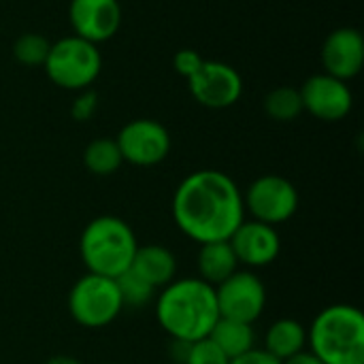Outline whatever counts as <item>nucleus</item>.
Listing matches in <instances>:
<instances>
[{
    "label": "nucleus",
    "instance_id": "obj_2",
    "mask_svg": "<svg viewBox=\"0 0 364 364\" xmlns=\"http://www.w3.org/2000/svg\"><path fill=\"white\" fill-rule=\"evenodd\" d=\"M156 320L175 341L207 339L220 320L215 288L198 277L173 279L156 296Z\"/></svg>",
    "mask_w": 364,
    "mask_h": 364
},
{
    "label": "nucleus",
    "instance_id": "obj_16",
    "mask_svg": "<svg viewBox=\"0 0 364 364\" xmlns=\"http://www.w3.org/2000/svg\"><path fill=\"white\" fill-rule=\"evenodd\" d=\"M262 350L279 363H286L307 350V328L294 318H279L267 328Z\"/></svg>",
    "mask_w": 364,
    "mask_h": 364
},
{
    "label": "nucleus",
    "instance_id": "obj_10",
    "mask_svg": "<svg viewBox=\"0 0 364 364\" xmlns=\"http://www.w3.org/2000/svg\"><path fill=\"white\" fill-rule=\"evenodd\" d=\"M188 90L207 109H228L243 94V79L235 66L220 60H205L200 70L188 79Z\"/></svg>",
    "mask_w": 364,
    "mask_h": 364
},
{
    "label": "nucleus",
    "instance_id": "obj_26",
    "mask_svg": "<svg viewBox=\"0 0 364 364\" xmlns=\"http://www.w3.org/2000/svg\"><path fill=\"white\" fill-rule=\"evenodd\" d=\"M230 364H282L277 358H273L269 352H264L262 348H254L250 352H245L239 358H232Z\"/></svg>",
    "mask_w": 364,
    "mask_h": 364
},
{
    "label": "nucleus",
    "instance_id": "obj_11",
    "mask_svg": "<svg viewBox=\"0 0 364 364\" xmlns=\"http://www.w3.org/2000/svg\"><path fill=\"white\" fill-rule=\"evenodd\" d=\"M303 111L320 122H341L352 113L354 94L348 81L331 77L326 73L309 77L301 87Z\"/></svg>",
    "mask_w": 364,
    "mask_h": 364
},
{
    "label": "nucleus",
    "instance_id": "obj_1",
    "mask_svg": "<svg viewBox=\"0 0 364 364\" xmlns=\"http://www.w3.org/2000/svg\"><path fill=\"white\" fill-rule=\"evenodd\" d=\"M171 211L177 228L198 245L228 241L245 220L241 188L230 175L215 168L190 173L177 186Z\"/></svg>",
    "mask_w": 364,
    "mask_h": 364
},
{
    "label": "nucleus",
    "instance_id": "obj_19",
    "mask_svg": "<svg viewBox=\"0 0 364 364\" xmlns=\"http://www.w3.org/2000/svg\"><path fill=\"white\" fill-rule=\"evenodd\" d=\"M124 164L122 151L115 143V139H94L92 143H87V147L83 149V166L98 177H109L113 175L119 166Z\"/></svg>",
    "mask_w": 364,
    "mask_h": 364
},
{
    "label": "nucleus",
    "instance_id": "obj_4",
    "mask_svg": "<svg viewBox=\"0 0 364 364\" xmlns=\"http://www.w3.org/2000/svg\"><path fill=\"white\" fill-rule=\"evenodd\" d=\"M139 241L128 222L117 215H98L85 224L79 254L87 273L117 279L132 267Z\"/></svg>",
    "mask_w": 364,
    "mask_h": 364
},
{
    "label": "nucleus",
    "instance_id": "obj_21",
    "mask_svg": "<svg viewBox=\"0 0 364 364\" xmlns=\"http://www.w3.org/2000/svg\"><path fill=\"white\" fill-rule=\"evenodd\" d=\"M115 284H117V290H119L124 307H145L151 301H156L158 290L154 286H149L143 277H139L130 269L126 273H122L115 279Z\"/></svg>",
    "mask_w": 364,
    "mask_h": 364
},
{
    "label": "nucleus",
    "instance_id": "obj_22",
    "mask_svg": "<svg viewBox=\"0 0 364 364\" xmlns=\"http://www.w3.org/2000/svg\"><path fill=\"white\" fill-rule=\"evenodd\" d=\"M51 43L36 34V32H26L21 36H17V41L13 43V58L23 64V66H43L47 60Z\"/></svg>",
    "mask_w": 364,
    "mask_h": 364
},
{
    "label": "nucleus",
    "instance_id": "obj_25",
    "mask_svg": "<svg viewBox=\"0 0 364 364\" xmlns=\"http://www.w3.org/2000/svg\"><path fill=\"white\" fill-rule=\"evenodd\" d=\"M96 107H98V96L87 87V90H81V94L75 98V102L70 107V115L77 122H85L96 113Z\"/></svg>",
    "mask_w": 364,
    "mask_h": 364
},
{
    "label": "nucleus",
    "instance_id": "obj_13",
    "mask_svg": "<svg viewBox=\"0 0 364 364\" xmlns=\"http://www.w3.org/2000/svg\"><path fill=\"white\" fill-rule=\"evenodd\" d=\"M68 19L77 36L98 45L117 34L122 6L117 0H70Z\"/></svg>",
    "mask_w": 364,
    "mask_h": 364
},
{
    "label": "nucleus",
    "instance_id": "obj_6",
    "mask_svg": "<svg viewBox=\"0 0 364 364\" xmlns=\"http://www.w3.org/2000/svg\"><path fill=\"white\" fill-rule=\"evenodd\" d=\"M70 318L83 328H105L124 311L115 279L85 273L75 282L66 299Z\"/></svg>",
    "mask_w": 364,
    "mask_h": 364
},
{
    "label": "nucleus",
    "instance_id": "obj_18",
    "mask_svg": "<svg viewBox=\"0 0 364 364\" xmlns=\"http://www.w3.org/2000/svg\"><path fill=\"white\" fill-rule=\"evenodd\" d=\"M209 339L220 348V352L232 360L243 356L245 352L256 348V331L254 324L247 322H239V320H228V318H220L213 326V331L209 333Z\"/></svg>",
    "mask_w": 364,
    "mask_h": 364
},
{
    "label": "nucleus",
    "instance_id": "obj_15",
    "mask_svg": "<svg viewBox=\"0 0 364 364\" xmlns=\"http://www.w3.org/2000/svg\"><path fill=\"white\" fill-rule=\"evenodd\" d=\"M130 271H134L156 290H162L173 279H177V256L158 243L139 245Z\"/></svg>",
    "mask_w": 364,
    "mask_h": 364
},
{
    "label": "nucleus",
    "instance_id": "obj_29",
    "mask_svg": "<svg viewBox=\"0 0 364 364\" xmlns=\"http://www.w3.org/2000/svg\"><path fill=\"white\" fill-rule=\"evenodd\" d=\"M45 364H83L79 358H75V356H66V354H55V356H51L49 360Z\"/></svg>",
    "mask_w": 364,
    "mask_h": 364
},
{
    "label": "nucleus",
    "instance_id": "obj_12",
    "mask_svg": "<svg viewBox=\"0 0 364 364\" xmlns=\"http://www.w3.org/2000/svg\"><path fill=\"white\" fill-rule=\"evenodd\" d=\"M239 264L252 269H264L273 264L282 252V237L275 226L243 220L228 239Z\"/></svg>",
    "mask_w": 364,
    "mask_h": 364
},
{
    "label": "nucleus",
    "instance_id": "obj_20",
    "mask_svg": "<svg viewBox=\"0 0 364 364\" xmlns=\"http://www.w3.org/2000/svg\"><path fill=\"white\" fill-rule=\"evenodd\" d=\"M264 111L275 122H292L303 111V100L299 87L292 85H279L271 90L264 98Z\"/></svg>",
    "mask_w": 364,
    "mask_h": 364
},
{
    "label": "nucleus",
    "instance_id": "obj_14",
    "mask_svg": "<svg viewBox=\"0 0 364 364\" xmlns=\"http://www.w3.org/2000/svg\"><path fill=\"white\" fill-rule=\"evenodd\" d=\"M324 73L341 81L354 79L364 66V36L360 30L343 26L333 30L322 45Z\"/></svg>",
    "mask_w": 364,
    "mask_h": 364
},
{
    "label": "nucleus",
    "instance_id": "obj_24",
    "mask_svg": "<svg viewBox=\"0 0 364 364\" xmlns=\"http://www.w3.org/2000/svg\"><path fill=\"white\" fill-rule=\"evenodd\" d=\"M203 62H205V58L196 49H181L173 58V68H175L177 75H181L188 81V79H192L200 70Z\"/></svg>",
    "mask_w": 364,
    "mask_h": 364
},
{
    "label": "nucleus",
    "instance_id": "obj_30",
    "mask_svg": "<svg viewBox=\"0 0 364 364\" xmlns=\"http://www.w3.org/2000/svg\"><path fill=\"white\" fill-rule=\"evenodd\" d=\"M100 364H117V363H100Z\"/></svg>",
    "mask_w": 364,
    "mask_h": 364
},
{
    "label": "nucleus",
    "instance_id": "obj_5",
    "mask_svg": "<svg viewBox=\"0 0 364 364\" xmlns=\"http://www.w3.org/2000/svg\"><path fill=\"white\" fill-rule=\"evenodd\" d=\"M43 66L51 83L68 92H81L98 79L102 70V55L98 45L70 34L51 43Z\"/></svg>",
    "mask_w": 364,
    "mask_h": 364
},
{
    "label": "nucleus",
    "instance_id": "obj_8",
    "mask_svg": "<svg viewBox=\"0 0 364 364\" xmlns=\"http://www.w3.org/2000/svg\"><path fill=\"white\" fill-rule=\"evenodd\" d=\"M220 318L254 324L267 307V286L250 269L235 271L228 279L215 286Z\"/></svg>",
    "mask_w": 364,
    "mask_h": 364
},
{
    "label": "nucleus",
    "instance_id": "obj_27",
    "mask_svg": "<svg viewBox=\"0 0 364 364\" xmlns=\"http://www.w3.org/2000/svg\"><path fill=\"white\" fill-rule=\"evenodd\" d=\"M190 346L188 341H175L171 339V348H168V354H171V360L175 364H183L188 358V352H190Z\"/></svg>",
    "mask_w": 364,
    "mask_h": 364
},
{
    "label": "nucleus",
    "instance_id": "obj_7",
    "mask_svg": "<svg viewBox=\"0 0 364 364\" xmlns=\"http://www.w3.org/2000/svg\"><path fill=\"white\" fill-rule=\"evenodd\" d=\"M299 200L296 186L282 175H262L243 194V207L252 220L275 228L296 215Z\"/></svg>",
    "mask_w": 364,
    "mask_h": 364
},
{
    "label": "nucleus",
    "instance_id": "obj_28",
    "mask_svg": "<svg viewBox=\"0 0 364 364\" xmlns=\"http://www.w3.org/2000/svg\"><path fill=\"white\" fill-rule=\"evenodd\" d=\"M282 364H324L322 360H318L309 350H305V352H301V354H296V356H292V358H288L286 363Z\"/></svg>",
    "mask_w": 364,
    "mask_h": 364
},
{
    "label": "nucleus",
    "instance_id": "obj_17",
    "mask_svg": "<svg viewBox=\"0 0 364 364\" xmlns=\"http://www.w3.org/2000/svg\"><path fill=\"white\" fill-rule=\"evenodd\" d=\"M196 264H198V279H203L213 288L220 286L224 279H228L235 271H239V260L228 241L203 243L198 250Z\"/></svg>",
    "mask_w": 364,
    "mask_h": 364
},
{
    "label": "nucleus",
    "instance_id": "obj_9",
    "mask_svg": "<svg viewBox=\"0 0 364 364\" xmlns=\"http://www.w3.org/2000/svg\"><path fill=\"white\" fill-rule=\"evenodd\" d=\"M115 143L122 151L124 162L141 168L164 162L171 151L168 130L160 122L147 117L128 122L115 136Z\"/></svg>",
    "mask_w": 364,
    "mask_h": 364
},
{
    "label": "nucleus",
    "instance_id": "obj_23",
    "mask_svg": "<svg viewBox=\"0 0 364 364\" xmlns=\"http://www.w3.org/2000/svg\"><path fill=\"white\" fill-rule=\"evenodd\" d=\"M183 364H230V360L220 352V348L207 337L200 341H194L190 346L188 358Z\"/></svg>",
    "mask_w": 364,
    "mask_h": 364
},
{
    "label": "nucleus",
    "instance_id": "obj_3",
    "mask_svg": "<svg viewBox=\"0 0 364 364\" xmlns=\"http://www.w3.org/2000/svg\"><path fill=\"white\" fill-rule=\"evenodd\" d=\"M307 348L324 364H364V314L348 303L324 307L307 328Z\"/></svg>",
    "mask_w": 364,
    "mask_h": 364
}]
</instances>
